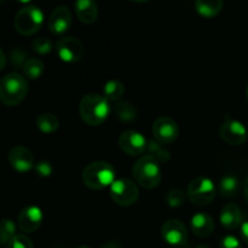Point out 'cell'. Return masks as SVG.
<instances>
[{"mask_svg": "<svg viewBox=\"0 0 248 248\" xmlns=\"http://www.w3.org/2000/svg\"><path fill=\"white\" fill-rule=\"evenodd\" d=\"M110 102L98 93L85 94L79 104V113L82 121L90 126H99L110 114Z\"/></svg>", "mask_w": 248, "mask_h": 248, "instance_id": "6da1fadb", "label": "cell"}, {"mask_svg": "<svg viewBox=\"0 0 248 248\" xmlns=\"http://www.w3.org/2000/svg\"><path fill=\"white\" fill-rule=\"evenodd\" d=\"M28 91V81L18 73H9L0 79V102L5 106H18L26 98Z\"/></svg>", "mask_w": 248, "mask_h": 248, "instance_id": "7a4b0ae2", "label": "cell"}, {"mask_svg": "<svg viewBox=\"0 0 248 248\" xmlns=\"http://www.w3.org/2000/svg\"><path fill=\"white\" fill-rule=\"evenodd\" d=\"M116 171L113 165L106 161H94L87 165L82 171V182L92 190L110 188L115 182Z\"/></svg>", "mask_w": 248, "mask_h": 248, "instance_id": "3957f363", "label": "cell"}, {"mask_svg": "<svg viewBox=\"0 0 248 248\" xmlns=\"http://www.w3.org/2000/svg\"><path fill=\"white\" fill-rule=\"evenodd\" d=\"M132 176L136 183L142 188L154 189L159 186L162 179V172L160 164L150 155H143L132 167Z\"/></svg>", "mask_w": 248, "mask_h": 248, "instance_id": "277c9868", "label": "cell"}, {"mask_svg": "<svg viewBox=\"0 0 248 248\" xmlns=\"http://www.w3.org/2000/svg\"><path fill=\"white\" fill-rule=\"evenodd\" d=\"M43 23V11L34 5L22 7L15 16V28L22 35H33L41 28Z\"/></svg>", "mask_w": 248, "mask_h": 248, "instance_id": "5b68a950", "label": "cell"}, {"mask_svg": "<svg viewBox=\"0 0 248 248\" xmlns=\"http://www.w3.org/2000/svg\"><path fill=\"white\" fill-rule=\"evenodd\" d=\"M217 195L215 182L208 177H196L189 183L186 196L195 206H208Z\"/></svg>", "mask_w": 248, "mask_h": 248, "instance_id": "8992f818", "label": "cell"}, {"mask_svg": "<svg viewBox=\"0 0 248 248\" xmlns=\"http://www.w3.org/2000/svg\"><path fill=\"white\" fill-rule=\"evenodd\" d=\"M110 198L116 205L123 207H130L135 205L140 199V189L137 184L130 178L115 179L109 188Z\"/></svg>", "mask_w": 248, "mask_h": 248, "instance_id": "52a82bcc", "label": "cell"}, {"mask_svg": "<svg viewBox=\"0 0 248 248\" xmlns=\"http://www.w3.org/2000/svg\"><path fill=\"white\" fill-rule=\"evenodd\" d=\"M219 136L227 144L239 147L246 143L248 131L241 121L227 115L219 128Z\"/></svg>", "mask_w": 248, "mask_h": 248, "instance_id": "ba28073f", "label": "cell"}, {"mask_svg": "<svg viewBox=\"0 0 248 248\" xmlns=\"http://www.w3.org/2000/svg\"><path fill=\"white\" fill-rule=\"evenodd\" d=\"M153 136L160 144H171L179 136V127L176 120L170 116H160L153 124Z\"/></svg>", "mask_w": 248, "mask_h": 248, "instance_id": "9c48e42d", "label": "cell"}, {"mask_svg": "<svg viewBox=\"0 0 248 248\" xmlns=\"http://www.w3.org/2000/svg\"><path fill=\"white\" fill-rule=\"evenodd\" d=\"M56 52L63 62L77 63L84 57L85 47L78 38L64 36L56 44Z\"/></svg>", "mask_w": 248, "mask_h": 248, "instance_id": "30bf717a", "label": "cell"}, {"mask_svg": "<svg viewBox=\"0 0 248 248\" xmlns=\"http://www.w3.org/2000/svg\"><path fill=\"white\" fill-rule=\"evenodd\" d=\"M161 237L170 246L182 248L188 242L189 232L183 222L179 219H169L162 224Z\"/></svg>", "mask_w": 248, "mask_h": 248, "instance_id": "8fae6325", "label": "cell"}, {"mask_svg": "<svg viewBox=\"0 0 248 248\" xmlns=\"http://www.w3.org/2000/svg\"><path fill=\"white\" fill-rule=\"evenodd\" d=\"M118 143L120 149L131 156H137V155L143 154L148 147V142L144 136L137 131L132 130L121 133Z\"/></svg>", "mask_w": 248, "mask_h": 248, "instance_id": "7c38bea8", "label": "cell"}, {"mask_svg": "<svg viewBox=\"0 0 248 248\" xmlns=\"http://www.w3.org/2000/svg\"><path fill=\"white\" fill-rule=\"evenodd\" d=\"M43 220V211L38 206H27L19 212L18 218H17V224L22 232L31 234V232H36L40 228Z\"/></svg>", "mask_w": 248, "mask_h": 248, "instance_id": "4fadbf2b", "label": "cell"}, {"mask_svg": "<svg viewBox=\"0 0 248 248\" xmlns=\"http://www.w3.org/2000/svg\"><path fill=\"white\" fill-rule=\"evenodd\" d=\"M9 162L12 169L16 170L17 172H21V173L31 171L35 166L33 153L23 145H16V147L10 149Z\"/></svg>", "mask_w": 248, "mask_h": 248, "instance_id": "5bb4252c", "label": "cell"}, {"mask_svg": "<svg viewBox=\"0 0 248 248\" xmlns=\"http://www.w3.org/2000/svg\"><path fill=\"white\" fill-rule=\"evenodd\" d=\"M72 12L67 6H57L50 15L48 18V29L52 34L60 35L69 31L72 26Z\"/></svg>", "mask_w": 248, "mask_h": 248, "instance_id": "9a60e30c", "label": "cell"}, {"mask_svg": "<svg viewBox=\"0 0 248 248\" xmlns=\"http://www.w3.org/2000/svg\"><path fill=\"white\" fill-rule=\"evenodd\" d=\"M190 225L194 235H196L198 237H202V239L212 235L213 230H215L213 218L206 212H198L196 215H194L191 217Z\"/></svg>", "mask_w": 248, "mask_h": 248, "instance_id": "2e32d148", "label": "cell"}, {"mask_svg": "<svg viewBox=\"0 0 248 248\" xmlns=\"http://www.w3.org/2000/svg\"><path fill=\"white\" fill-rule=\"evenodd\" d=\"M75 14L80 22L85 24H92L98 19L99 10L97 2L92 0H79L74 4Z\"/></svg>", "mask_w": 248, "mask_h": 248, "instance_id": "e0dca14e", "label": "cell"}, {"mask_svg": "<svg viewBox=\"0 0 248 248\" xmlns=\"http://www.w3.org/2000/svg\"><path fill=\"white\" fill-rule=\"evenodd\" d=\"M219 222L227 230H234L241 225V210L235 203H227L220 211Z\"/></svg>", "mask_w": 248, "mask_h": 248, "instance_id": "ac0fdd59", "label": "cell"}, {"mask_svg": "<svg viewBox=\"0 0 248 248\" xmlns=\"http://www.w3.org/2000/svg\"><path fill=\"white\" fill-rule=\"evenodd\" d=\"M224 2L220 0H198L195 2V9L200 16L205 18H212L220 14Z\"/></svg>", "mask_w": 248, "mask_h": 248, "instance_id": "d6986e66", "label": "cell"}, {"mask_svg": "<svg viewBox=\"0 0 248 248\" xmlns=\"http://www.w3.org/2000/svg\"><path fill=\"white\" fill-rule=\"evenodd\" d=\"M239 179L235 176L228 174V176H224L220 178L217 191L223 196V198H234V196L239 193Z\"/></svg>", "mask_w": 248, "mask_h": 248, "instance_id": "ffe728a7", "label": "cell"}, {"mask_svg": "<svg viewBox=\"0 0 248 248\" xmlns=\"http://www.w3.org/2000/svg\"><path fill=\"white\" fill-rule=\"evenodd\" d=\"M35 125L43 133H53L60 128V120L55 114L44 113L36 118Z\"/></svg>", "mask_w": 248, "mask_h": 248, "instance_id": "44dd1931", "label": "cell"}, {"mask_svg": "<svg viewBox=\"0 0 248 248\" xmlns=\"http://www.w3.org/2000/svg\"><path fill=\"white\" fill-rule=\"evenodd\" d=\"M115 115L123 123H132L137 119L138 111L130 102L120 101L115 106Z\"/></svg>", "mask_w": 248, "mask_h": 248, "instance_id": "7402d4cb", "label": "cell"}, {"mask_svg": "<svg viewBox=\"0 0 248 248\" xmlns=\"http://www.w3.org/2000/svg\"><path fill=\"white\" fill-rule=\"evenodd\" d=\"M103 96L109 102H120L125 93V86L119 80H109L103 89Z\"/></svg>", "mask_w": 248, "mask_h": 248, "instance_id": "603a6c76", "label": "cell"}, {"mask_svg": "<svg viewBox=\"0 0 248 248\" xmlns=\"http://www.w3.org/2000/svg\"><path fill=\"white\" fill-rule=\"evenodd\" d=\"M45 70V64L41 60L35 57H31L27 60V62L23 65V72L26 78L31 80H36L43 75Z\"/></svg>", "mask_w": 248, "mask_h": 248, "instance_id": "cb8c5ba5", "label": "cell"}, {"mask_svg": "<svg viewBox=\"0 0 248 248\" xmlns=\"http://www.w3.org/2000/svg\"><path fill=\"white\" fill-rule=\"evenodd\" d=\"M148 155L154 157L159 164H166L170 159H171V154H170L169 150L164 147L162 144H160L156 140H152V142H148L147 147Z\"/></svg>", "mask_w": 248, "mask_h": 248, "instance_id": "d4e9b609", "label": "cell"}, {"mask_svg": "<svg viewBox=\"0 0 248 248\" xmlns=\"http://www.w3.org/2000/svg\"><path fill=\"white\" fill-rule=\"evenodd\" d=\"M16 235V224L14 223V220H0V245H1V246H7V244H9Z\"/></svg>", "mask_w": 248, "mask_h": 248, "instance_id": "484cf974", "label": "cell"}, {"mask_svg": "<svg viewBox=\"0 0 248 248\" xmlns=\"http://www.w3.org/2000/svg\"><path fill=\"white\" fill-rule=\"evenodd\" d=\"M166 203L171 208H178L186 203V194L181 189H171L169 193L166 194Z\"/></svg>", "mask_w": 248, "mask_h": 248, "instance_id": "4316f807", "label": "cell"}, {"mask_svg": "<svg viewBox=\"0 0 248 248\" xmlns=\"http://www.w3.org/2000/svg\"><path fill=\"white\" fill-rule=\"evenodd\" d=\"M31 48L39 55H47L52 51L53 45L50 39L47 38H36L31 41Z\"/></svg>", "mask_w": 248, "mask_h": 248, "instance_id": "83f0119b", "label": "cell"}, {"mask_svg": "<svg viewBox=\"0 0 248 248\" xmlns=\"http://www.w3.org/2000/svg\"><path fill=\"white\" fill-rule=\"evenodd\" d=\"M6 248H34L33 242L28 236L22 234H17L11 241L7 244Z\"/></svg>", "mask_w": 248, "mask_h": 248, "instance_id": "f1b7e54d", "label": "cell"}, {"mask_svg": "<svg viewBox=\"0 0 248 248\" xmlns=\"http://www.w3.org/2000/svg\"><path fill=\"white\" fill-rule=\"evenodd\" d=\"M34 170H35V172L38 173V176L44 177V178L50 177L53 172L52 165H51L48 161H44V160L43 161H39L38 164L34 166Z\"/></svg>", "mask_w": 248, "mask_h": 248, "instance_id": "f546056e", "label": "cell"}, {"mask_svg": "<svg viewBox=\"0 0 248 248\" xmlns=\"http://www.w3.org/2000/svg\"><path fill=\"white\" fill-rule=\"evenodd\" d=\"M218 248H242V245L237 237L232 236V235H227L220 240Z\"/></svg>", "mask_w": 248, "mask_h": 248, "instance_id": "4dcf8cb0", "label": "cell"}, {"mask_svg": "<svg viewBox=\"0 0 248 248\" xmlns=\"http://www.w3.org/2000/svg\"><path fill=\"white\" fill-rule=\"evenodd\" d=\"M11 57H12V62L15 63V65H22V67H23L24 63L27 62V60H26L27 53L24 52V51L19 50V48L12 51Z\"/></svg>", "mask_w": 248, "mask_h": 248, "instance_id": "1f68e13d", "label": "cell"}, {"mask_svg": "<svg viewBox=\"0 0 248 248\" xmlns=\"http://www.w3.org/2000/svg\"><path fill=\"white\" fill-rule=\"evenodd\" d=\"M241 239L242 241L246 242V244L248 245V222H245L244 224L241 225Z\"/></svg>", "mask_w": 248, "mask_h": 248, "instance_id": "d6a6232c", "label": "cell"}, {"mask_svg": "<svg viewBox=\"0 0 248 248\" xmlns=\"http://www.w3.org/2000/svg\"><path fill=\"white\" fill-rule=\"evenodd\" d=\"M101 248H123V246L116 241H109L107 244H104Z\"/></svg>", "mask_w": 248, "mask_h": 248, "instance_id": "836d02e7", "label": "cell"}, {"mask_svg": "<svg viewBox=\"0 0 248 248\" xmlns=\"http://www.w3.org/2000/svg\"><path fill=\"white\" fill-rule=\"evenodd\" d=\"M6 65V56H5L4 51L0 47V70L4 69V67Z\"/></svg>", "mask_w": 248, "mask_h": 248, "instance_id": "e575fe53", "label": "cell"}, {"mask_svg": "<svg viewBox=\"0 0 248 248\" xmlns=\"http://www.w3.org/2000/svg\"><path fill=\"white\" fill-rule=\"evenodd\" d=\"M244 193H245V199H246L247 203H248V176L245 179V183H244Z\"/></svg>", "mask_w": 248, "mask_h": 248, "instance_id": "d590c367", "label": "cell"}, {"mask_svg": "<svg viewBox=\"0 0 248 248\" xmlns=\"http://www.w3.org/2000/svg\"><path fill=\"white\" fill-rule=\"evenodd\" d=\"M195 248H211V247L207 246V245H199V246H196Z\"/></svg>", "mask_w": 248, "mask_h": 248, "instance_id": "8d00e7d4", "label": "cell"}, {"mask_svg": "<svg viewBox=\"0 0 248 248\" xmlns=\"http://www.w3.org/2000/svg\"><path fill=\"white\" fill-rule=\"evenodd\" d=\"M77 248H92V247L87 246V245H82V246H79V247H77Z\"/></svg>", "mask_w": 248, "mask_h": 248, "instance_id": "74e56055", "label": "cell"}, {"mask_svg": "<svg viewBox=\"0 0 248 248\" xmlns=\"http://www.w3.org/2000/svg\"><path fill=\"white\" fill-rule=\"evenodd\" d=\"M246 96H247V98H248V85H247V87H246Z\"/></svg>", "mask_w": 248, "mask_h": 248, "instance_id": "f35d334b", "label": "cell"}, {"mask_svg": "<svg viewBox=\"0 0 248 248\" xmlns=\"http://www.w3.org/2000/svg\"><path fill=\"white\" fill-rule=\"evenodd\" d=\"M182 248H183V247H182Z\"/></svg>", "mask_w": 248, "mask_h": 248, "instance_id": "ab89813d", "label": "cell"}]
</instances>
